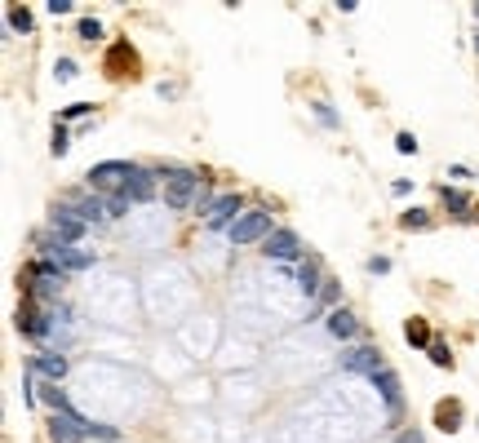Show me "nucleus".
<instances>
[{
  "instance_id": "20",
  "label": "nucleus",
  "mask_w": 479,
  "mask_h": 443,
  "mask_svg": "<svg viewBox=\"0 0 479 443\" xmlns=\"http://www.w3.org/2000/svg\"><path fill=\"white\" fill-rule=\"evenodd\" d=\"M400 226H404V231H426V226H431V213H426V208H404Z\"/></svg>"
},
{
  "instance_id": "36",
  "label": "nucleus",
  "mask_w": 479,
  "mask_h": 443,
  "mask_svg": "<svg viewBox=\"0 0 479 443\" xmlns=\"http://www.w3.org/2000/svg\"><path fill=\"white\" fill-rule=\"evenodd\" d=\"M475 49H479V40H475Z\"/></svg>"
},
{
  "instance_id": "3",
  "label": "nucleus",
  "mask_w": 479,
  "mask_h": 443,
  "mask_svg": "<svg viewBox=\"0 0 479 443\" xmlns=\"http://www.w3.org/2000/svg\"><path fill=\"white\" fill-rule=\"evenodd\" d=\"M271 235H275V226H271V213H262V208L240 213V222L226 231V240L236 244V249H244V244H253V240H262V244H267Z\"/></svg>"
},
{
  "instance_id": "5",
  "label": "nucleus",
  "mask_w": 479,
  "mask_h": 443,
  "mask_svg": "<svg viewBox=\"0 0 479 443\" xmlns=\"http://www.w3.org/2000/svg\"><path fill=\"white\" fill-rule=\"evenodd\" d=\"M262 253L271 261H279V266H297V261H302V240H297L289 226H275V235L262 244Z\"/></svg>"
},
{
  "instance_id": "22",
  "label": "nucleus",
  "mask_w": 479,
  "mask_h": 443,
  "mask_svg": "<svg viewBox=\"0 0 479 443\" xmlns=\"http://www.w3.org/2000/svg\"><path fill=\"white\" fill-rule=\"evenodd\" d=\"M5 18H9V27H13V31H23V36L31 31V13H27L23 5H9V13H5Z\"/></svg>"
},
{
  "instance_id": "35",
  "label": "nucleus",
  "mask_w": 479,
  "mask_h": 443,
  "mask_svg": "<svg viewBox=\"0 0 479 443\" xmlns=\"http://www.w3.org/2000/svg\"><path fill=\"white\" fill-rule=\"evenodd\" d=\"M475 18H479V0H475Z\"/></svg>"
},
{
  "instance_id": "18",
  "label": "nucleus",
  "mask_w": 479,
  "mask_h": 443,
  "mask_svg": "<svg viewBox=\"0 0 479 443\" xmlns=\"http://www.w3.org/2000/svg\"><path fill=\"white\" fill-rule=\"evenodd\" d=\"M439 200L449 204L453 213H461V218H466V213H471V200H466V195H461L457 187H439Z\"/></svg>"
},
{
  "instance_id": "27",
  "label": "nucleus",
  "mask_w": 479,
  "mask_h": 443,
  "mask_svg": "<svg viewBox=\"0 0 479 443\" xmlns=\"http://www.w3.org/2000/svg\"><path fill=\"white\" fill-rule=\"evenodd\" d=\"M395 151H400V155H417V138H412V134H395Z\"/></svg>"
},
{
  "instance_id": "2",
  "label": "nucleus",
  "mask_w": 479,
  "mask_h": 443,
  "mask_svg": "<svg viewBox=\"0 0 479 443\" xmlns=\"http://www.w3.org/2000/svg\"><path fill=\"white\" fill-rule=\"evenodd\" d=\"M138 164H129V160H103V164H93L89 169V191L93 195H120L129 187V177H134Z\"/></svg>"
},
{
  "instance_id": "9",
  "label": "nucleus",
  "mask_w": 479,
  "mask_h": 443,
  "mask_svg": "<svg viewBox=\"0 0 479 443\" xmlns=\"http://www.w3.org/2000/svg\"><path fill=\"white\" fill-rule=\"evenodd\" d=\"M49 231H54V240H58V249H71L76 240H85V231H89V222H80V218H71V213H54V226H49Z\"/></svg>"
},
{
  "instance_id": "25",
  "label": "nucleus",
  "mask_w": 479,
  "mask_h": 443,
  "mask_svg": "<svg viewBox=\"0 0 479 443\" xmlns=\"http://www.w3.org/2000/svg\"><path fill=\"white\" fill-rule=\"evenodd\" d=\"M431 364L435 368H453V350L444 346V341H431Z\"/></svg>"
},
{
  "instance_id": "6",
  "label": "nucleus",
  "mask_w": 479,
  "mask_h": 443,
  "mask_svg": "<svg viewBox=\"0 0 479 443\" xmlns=\"http://www.w3.org/2000/svg\"><path fill=\"white\" fill-rule=\"evenodd\" d=\"M240 213H244V200H240V195H218V200H213V208L204 213V226H209V231H231V226L240 222Z\"/></svg>"
},
{
  "instance_id": "33",
  "label": "nucleus",
  "mask_w": 479,
  "mask_h": 443,
  "mask_svg": "<svg viewBox=\"0 0 479 443\" xmlns=\"http://www.w3.org/2000/svg\"><path fill=\"white\" fill-rule=\"evenodd\" d=\"M391 271V257H369V275H386Z\"/></svg>"
},
{
  "instance_id": "24",
  "label": "nucleus",
  "mask_w": 479,
  "mask_h": 443,
  "mask_svg": "<svg viewBox=\"0 0 479 443\" xmlns=\"http://www.w3.org/2000/svg\"><path fill=\"white\" fill-rule=\"evenodd\" d=\"M89 111H93L89 102H71V107L58 111V124H71V120H80V116H89Z\"/></svg>"
},
{
  "instance_id": "12",
  "label": "nucleus",
  "mask_w": 479,
  "mask_h": 443,
  "mask_svg": "<svg viewBox=\"0 0 479 443\" xmlns=\"http://www.w3.org/2000/svg\"><path fill=\"white\" fill-rule=\"evenodd\" d=\"M328 337H333V341H355L359 337V319L346 306H337L333 315H328Z\"/></svg>"
},
{
  "instance_id": "15",
  "label": "nucleus",
  "mask_w": 479,
  "mask_h": 443,
  "mask_svg": "<svg viewBox=\"0 0 479 443\" xmlns=\"http://www.w3.org/2000/svg\"><path fill=\"white\" fill-rule=\"evenodd\" d=\"M297 288H302L306 293V297H320V261L316 257H302V261H297Z\"/></svg>"
},
{
  "instance_id": "32",
  "label": "nucleus",
  "mask_w": 479,
  "mask_h": 443,
  "mask_svg": "<svg viewBox=\"0 0 479 443\" xmlns=\"http://www.w3.org/2000/svg\"><path fill=\"white\" fill-rule=\"evenodd\" d=\"M337 293H342V284H333V280H328V284H324V293H320V297H324L328 306H333V310H337Z\"/></svg>"
},
{
  "instance_id": "7",
  "label": "nucleus",
  "mask_w": 479,
  "mask_h": 443,
  "mask_svg": "<svg viewBox=\"0 0 479 443\" xmlns=\"http://www.w3.org/2000/svg\"><path fill=\"white\" fill-rule=\"evenodd\" d=\"M89 439V421L85 417H49V443H80Z\"/></svg>"
},
{
  "instance_id": "26",
  "label": "nucleus",
  "mask_w": 479,
  "mask_h": 443,
  "mask_svg": "<svg viewBox=\"0 0 479 443\" xmlns=\"http://www.w3.org/2000/svg\"><path fill=\"white\" fill-rule=\"evenodd\" d=\"M80 36H85V40H103V23H98V18H80Z\"/></svg>"
},
{
  "instance_id": "14",
  "label": "nucleus",
  "mask_w": 479,
  "mask_h": 443,
  "mask_svg": "<svg viewBox=\"0 0 479 443\" xmlns=\"http://www.w3.org/2000/svg\"><path fill=\"white\" fill-rule=\"evenodd\" d=\"M156 187H160V177L156 173H146V169H134V177H129V187H125V195H129V200H151V195H156Z\"/></svg>"
},
{
  "instance_id": "17",
  "label": "nucleus",
  "mask_w": 479,
  "mask_h": 443,
  "mask_svg": "<svg viewBox=\"0 0 479 443\" xmlns=\"http://www.w3.org/2000/svg\"><path fill=\"white\" fill-rule=\"evenodd\" d=\"M404 341H408L412 350H431V341H435L431 337V324H426V319H408L404 324Z\"/></svg>"
},
{
  "instance_id": "34",
  "label": "nucleus",
  "mask_w": 479,
  "mask_h": 443,
  "mask_svg": "<svg viewBox=\"0 0 479 443\" xmlns=\"http://www.w3.org/2000/svg\"><path fill=\"white\" fill-rule=\"evenodd\" d=\"M395 443H426L417 430H404V435H395Z\"/></svg>"
},
{
  "instance_id": "28",
  "label": "nucleus",
  "mask_w": 479,
  "mask_h": 443,
  "mask_svg": "<svg viewBox=\"0 0 479 443\" xmlns=\"http://www.w3.org/2000/svg\"><path fill=\"white\" fill-rule=\"evenodd\" d=\"M76 71H80V67H76L71 58H58V67H54V76H58V85H67V80H71Z\"/></svg>"
},
{
  "instance_id": "10",
  "label": "nucleus",
  "mask_w": 479,
  "mask_h": 443,
  "mask_svg": "<svg viewBox=\"0 0 479 443\" xmlns=\"http://www.w3.org/2000/svg\"><path fill=\"white\" fill-rule=\"evenodd\" d=\"M27 368L36 377H45V382H62L67 377V359H62V350H45V355H31Z\"/></svg>"
},
{
  "instance_id": "4",
  "label": "nucleus",
  "mask_w": 479,
  "mask_h": 443,
  "mask_svg": "<svg viewBox=\"0 0 479 443\" xmlns=\"http://www.w3.org/2000/svg\"><path fill=\"white\" fill-rule=\"evenodd\" d=\"M58 208L62 213H71V218H80V222H107V200H98L93 191H71V195H62L58 200Z\"/></svg>"
},
{
  "instance_id": "8",
  "label": "nucleus",
  "mask_w": 479,
  "mask_h": 443,
  "mask_svg": "<svg viewBox=\"0 0 479 443\" xmlns=\"http://www.w3.org/2000/svg\"><path fill=\"white\" fill-rule=\"evenodd\" d=\"M342 368L346 372H364L373 382V377L382 372V355H377L373 346H351V350H342Z\"/></svg>"
},
{
  "instance_id": "19",
  "label": "nucleus",
  "mask_w": 479,
  "mask_h": 443,
  "mask_svg": "<svg viewBox=\"0 0 479 443\" xmlns=\"http://www.w3.org/2000/svg\"><path fill=\"white\" fill-rule=\"evenodd\" d=\"M457 421H461V408L457 403H439L435 408V425H439V430H457Z\"/></svg>"
},
{
  "instance_id": "1",
  "label": "nucleus",
  "mask_w": 479,
  "mask_h": 443,
  "mask_svg": "<svg viewBox=\"0 0 479 443\" xmlns=\"http://www.w3.org/2000/svg\"><path fill=\"white\" fill-rule=\"evenodd\" d=\"M160 182H164V200H169V208H191V204H200V195H204L200 177H195L191 169H178V164L160 169Z\"/></svg>"
},
{
  "instance_id": "11",
  "label": "nucleus",
  "mask_w": 479,
  "mask_h": 443,
  "mask_svg": "<svg viewBox=\"0 0 479 443\" xmlns=\"http://www.w3.org/2000/svg\"><path fill=\"white\" fill-rule=\"evenodd\" d=\"M373 386L382 390V399H386V413H391V417H400V408H404V390H400V377H395L391 368H382V372L373 377Z\"/></svg>"
},
{
  "instance_id": "31",
  "label": "nucleus",
  "mask_w": 479,
  "mask_h": 443,
  "mask_svg": "<svg viewBox=\"0 0 479 443\" xmlns=\"http://www.w3.org/2000/svg\"><path fill=\"white\" fill-rule=\"evenodd\" d=\"M49 13H54V18H62V13H71L76 5H71V0H49V5H45Z\"/></svg>"
},
{
  "instance_id": "23",
  "label": "nucleus",
  "mask_w": 479,
  "mask_h": 443,
  "mask_svg": "<svg viewBox=\"0 0 479 443\" xmlns=\"http://www.w3.org/2000/svg\"><path fill=\"white\" fill-rule=\"evenodd\" d=\"M129 204H134V200H129L125 191H120V195H107V218H125Z\"/></svg>"
},
{
  "instance_id": "13",
  "label": "nucleus",
  "mask_w": 479,
  "mask_h": 443,
  "mask_svg": "<svg viewBox=\"0 0 479 443\" xmlns=\"http://www.w3.org/2000/svg\"><path fill=\"white\" fill-rule=\"evenodd\" d=\"M49 257L62 266V275H80V271L93 266V253H85V249H54Z\"/></svg>"
},
{
  "instance_id": "21",
  "label": "nucleus",
  "mask_w": 479,
  "mask_h": 443,
  "mask_svg": "<svg viewBox=\"0 0 479 443\" xmlns=\"http://www.w3.org/2000/svg\"><path fill=\"white\" fill-rule=\"evenodd\" d=\"M89 439H98V443H120V430H115V425H103V421H89Z\"/></svg>"
},
{
  "instance_id": "29",
  "label": "nucleus",
  "mask_w": 479,
  "mask_h": 443,
  "mask_svg": "<svg viewBox=\"0 0 479 443\" xmlns=\"http://www.w3.org/2000/svg\"><path fill=\"white\" fill-rule=\"evenodd\" d=\"M49 146H54V155H67V129L62 124H54V142Z\"/></svg>"
},
{
  "instance_id": "16",
  "label": "nucleus",
  "mask_w": 479,
  "mask_h": 443,
  "mask_svg": "<svg viewBox=\"0 0 479 443\" xmlns=\"http://www.w3.org/2000/svg\"><path fill=\"white\" fill-rule=\"evenodd\" d=\"M40 399H45L49 408H54V413H58V417H80V413H76V408H71V399H67V390H62L58 382H49V386L40 390Z\"/></svg>"
},
{
  "instance_id": "30",
  "label": "nucleus",
  "mask_w": 479,
  "mask_h": 443,
  "mask_svg": "<svg viewBox=\"0 0 479 443\" xmlns=\"http://www.w3.org/2000/svg\"><path fill=\"white\" fill-rule=\"evenodd\" d=\"M316 116H320V124H324V129H337V116H333V107H324V102H320V107H316Z\"/></svg>"
}]
</instances>
